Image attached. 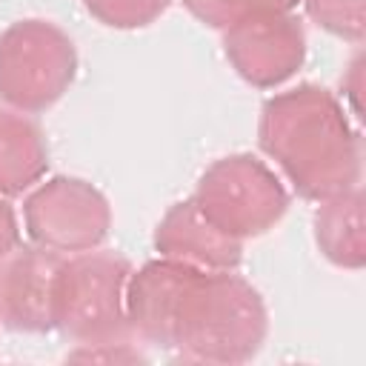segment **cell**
Masks as SVG:
<instances>
[{
    "label": "cell",
    "mask_w": 366,
    "mask_h": 366,
    "mask_svg": "<svg viewBox=\"0 0 366 366\" xmlns=\"http://www.w3.org/2000/svg\"><path fill=\"white\" fill-rule=\"evenodd\" d=\"M23 229L40 249L77 254L97 249L109 237L112 209L89 180L57 174L34 186L23 200Z\"/></svg>",
    "instance_id": "cell-6"
},
{
    "label": "cell",
    "mask_w": 366,
    "mask_h": 366,
    "mask_svg": "<svg viewBox=\"0 0 366 366\" xmlns=\"http://www.w3.org/2000/svg\"><path fill=\"white\" fill-rule=\"evenodd\" d=\"M83 6L109 29H143L154 23L172 0H83Z\"/></svg>",
    "instance_id": "cell-14"
},
{
    "label": "cell",
    "mask_w": 366,
    "mask_h": 366,
    "mask_svg": "<svg viewBox=\"0 0 366 366\" xmlns=\"http://www.w3.org/2000/svg\"><path fill=\"white\" fill-rule=\"evenodd\" d=\"M232 69L257 89L286 83L306 60V31L292 11H263L223 29Z\"/></svg>",
    "instance_id": "cell-7"
},
{
    "label": "cell",
    "mask_w": 366,
    "mask_h": 366,
    "mask_svg": "<svg viewBox=\"0 0 366 366\" xmlns=\"http://www.w3.org/2000/svg\"><path fill=\"white\" fill-rule=\"evenodd\" d=\"M300 0H183V6L212 29H229L232 23L263 14V11H292Z\"/></svg>",
    "instance_id": "cell-12"
},
{
    "label": "cell",
    "mask_w": 366,
    "mask_h": 366,
    "mask_svg": "<svg viewBox=\"0 0 366 366\" xmlns=\"http://www.w3.org/2000/svg\"><path fill=\"white\" fill-rule=\"evenodd\" d=\"M315 243L329 263L340 269H363L366 217L360 186L320 200L315 212Z\"/></svg>",
    "instance_id": "cell-10"
},
{
    "label": "cell",
    "mask_w": 366,
    "mask_h": 366,
    "mask_svg": "<svg viewBox=\"0 0 366 366\" xmlns=\"http://www.w3.org/2000/svg\"><path fill=\"white\" fill-rule=\"evenodd\" d=\"M357 89H360V57H357V60L349 66V77H343V92L352 97L355 112L360 109V103H357V94H360V92H357Z\"/></svg>",
    "instance_id": "cell-16"
},
{
    "label": "cell",
    "mask_w": 366,
    "mask_h": 366,
    "mask_svg": "<svg viewBox=\"0 0 366 366\" xmlns=\"http://www.w3.org/2000/svg\"><path fill=\"white\" fill-rule=\"evenodd\" d=\"M309 17L335 37L360 43L366 34V3L363 0H303Z\"/></svg>",
    "instance_id": "cell-13"
},
{
    "label": "cell",
    "mask_w": 366,
    "mask_h": 366,
    "mask_svg": "<svg viewBox=\"0 0 366 366\" xmlns=\"http://www.w3.org/2000/svg\"><path fill=\"white\" fill-rule=\"evenodd\" d=\"M154 249L160 252V257L183 260V263H192L200 269H214V272L237 269V263L243 257V243L229 237L226 232H220L197 209V203L192 197L174 203L160 217V223L154 229Z\"/></svg>",
    "instance_id": "cell-9"
},
{
    "label": "cell",
    "mask_w": 366,
    "mask_h": 366,
    "mask_svg": "<svg viewBox=\"0 0 366 366\" xmlns=\"http://www.w3.org/2000/svg\"><path fill=\"white\" fill-rule=\"evenodd\" d=\"M132 263L117 252H77L63 257L54 286V329L80 346L126 340V289Z\"/></svg>",
    "instance_id": "cell-3"
},
{
    "label": "cell",
    "mask_w": 366,
    "mask_h": 366,
    "mask_svg": "<svg viewBox=\"0 0 366 366\" xmlns=\"http://www.w3.org/2000/svg\"><path fill=\"white\" fill-rule=\"evenodd\" d=\"M63 254L17 246L0 266V323L14 332L54 329V286Z\"/></svg>",
    "instance_id": "cell-8"
},
{
    "label": "cell",
    "mask_w": 366,
    "mask_h": 366,
    "mask_svg": "<svg viewBox=\"0 0 366 366\" xmlns=\"http://www.w3.org/2000/svg\"><path fill=\"white\" fill-rule=\"evenodd\" d=\"M192 200L220 232L240 243L266 234L289 209L280 177L246 152L214 160L200 174Z\"/></svg>",
    "instance_id": "cell-5"
},
{
    "label": "cell",
    "mask_w": 366,
    "mask_h": 366,
    "mask_svg": "<svg viewBox=\"0 0 366 366\" xmlns=\"http://www.w3.org/2000/svg\"><path fill=\"white\" fill-rule=\"evenodd\" d=\"M20 246V223H17V214L14 209L3 200L0 194V263Z\"/></svg>",
    "instance_id": "cell-15"
},
{
    "label": "cell",
    "mask_w": 366,
    "mask_h": 366,
    "mask_svg": "<svg viewBox=\"0 0 366 366\" xmlns=\"http://www.w3.org/2000/svg\"><path fill=\"white\" fill-rule=\"evenodd\" d=\"M257 143L306 200L360 186V137L323 86L300 83L272 94L260 109Z\"/></svg>",
    "instance_id": "cell-2"
},
{
    "label": "cell",
    "mask_w": 366,
    "mask_h": 366,
    "mask_svg": "<svg viewBox=\"0 0 366 366\" xmlns=\"http://www.w3.org/2000/svg\"><path fill=\"white\" fill-rule=\"evenodd\" d=\"M49 169L43 129L17 109H0V194L14 197L40 183Z\"/></svg>",
    "instance_id": "cell-11"
},
{
    "label": "cell",
    "mask_w": 366,
    "mask_h": 366,
    "mask_svg": "<svg viewBox=\"0 0 366 366\" xmlns=\"http://www.w3.org/2000/svg\"><path fill=\"white\" fill-rule=\"evenodd\" d=\"M77 74L71 37L49 20H17L0 31V100L37 114L54 106Z\"/></svg>",
    "instance_id": "cell-4"
},
{
    "label": "cell",
    "mask_w": 366,
    "mask_h": 366,
    "mask_svg": "<svg viewBox=\"0 0 366 366\" xmlns=\"http://www.w3.org/2000/svg\"><path fill=\"white\" fill-rule=\"evenodd\" d=\"M129 332L200 363L252 360L269 332L260 292L234 274L157 257L129 277Z\"/></svg>",
    "instance_id": "cell-1"
}]
</instances>
